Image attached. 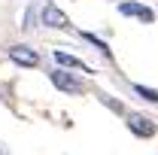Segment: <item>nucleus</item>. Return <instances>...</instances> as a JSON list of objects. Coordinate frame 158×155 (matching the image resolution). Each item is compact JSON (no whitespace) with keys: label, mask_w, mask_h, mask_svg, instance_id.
I'll list each match as a JSON object with an SVG mask.
<instances>
[{"label":"nucleus","mask_w":158,"mask_h":155,"mask_svg":"<svg viewBox=\"0 0 158 155\" xmlns=\"http://www.w3.org/2000/svg\"><path fill=\"white\" fill-rule=\"evenodd\" d=\"M125 125H128V131L134 137H155L158 131V125H155V119H149V116H143V113H128L125 116Z\"/></svg>","instance_id":"f257e3e1"},{"label":"nucleus","mask_w":158,"mask_h":155,"mask_svg":"<svg viewBox=\"0 0 158 155\" xmlns=\"http://www.w3.org/2000/svg\"><path fill=\"white\" fill-rule=\"evenodd\" d=\"M49 82H52L58 91H67V94H82V91H85V82L76 79L73 73H67V70H52V73H49Z\"/></svg>","instance_id":"f03ea898"},{"label":"nucleus","mask_w":158,"mask_h":155,"mask_svg":"<svg viewBox=\"0 0 158 155\" xmlns=\"http://www.w3.org/2000/svg\"><path fill=\"white\" fill-rule=\"evenodd\" d=\"M6 55H9V61H15L19 67H37L40 64L37 49H31V46H9Z\"/></svg>","instance_id":"7ed1b4c3"},{"label":"nucleus","mask_w":158,"mask_h":155,"mask_svg":"<svg viewBox=\"0 0 158 155\" xmlns=\"http://www.w3.org/2000/svg\"><path fill=\"white\" fill-rule=\"evenodd\" d=\"M40 19H43V24H46V27H58V31H64V27H70V21H67V15L61 12V9L55 6V3H46V6H43V15H40Z\"/></svg>","instance_id":"20e7f679"},{"label":"nucleus","mask_w":158,"mask_h":155,"mask_svg":"<svg viewBox=\"0 0 158 155\" xmlns=\"http://www.w3.org/2000/svg\"><path fill=\"white\" fill-rule=\"evenodd\" d=\"M118 12H122V15H131V19H140V21H152V19H155V12H152L149 6L137 3V0H125V3H118Z\"/></svg>","instance_id":"39448f33"},{"label":"nucleus","mask_w":158,"mask_h":155,"mask_svg":"<svg viewBox=\"0 0 158 155\" xmlns=\"http://www.w3.org/2000/svg\"><path fill=\"white\" fill-rule=\"evenodd\" d=\"M52 58H55V64H58V67H70V70H82V73H91V67H88L85 61L73 58V55H67V52H61V49H55V52H52Z\"/></svg>","instance_id":"423d86ee"},{"label":"nucleus","mask_w":158,"mask_h":155,"mask_svg":"<svg viewBox=\"0 0 158 155\" xmlns=\"http://www.w3.org/2000/svg\"><path fill=\"white\" fill-rule=\"evenodd\" d=\"M134 91H137L143 100H149V103H158V91H155V88H146V85H134Z\"/></svg>","instance_id":"0eeeda50"},{"label":"nucleus","mask_w":158,"mask_h":155,"mask_svg":"<svg viewBox=\"0 0 158 155\" xmlns=\"http://www.w3.org/2000/svg\"><path fill=\"white\" fill-rule=\"evenodd\" d=\"M34 21H37L34 9H27V15H24V24H21V27H34Z\"/></svg>","instance_id":"6e6552de"},{"label":"nucleus","mask_w":158,"mask_h":155,"mask_svg":"<svg viewBox=\"0 0 158 155\" xmlns=\"http://www.w3.org/2000/svg\"><path fill=\"white\" fill-rule=\"evenodd\" d=\"M0 155H6V149H3V146H0Z\"/></svg>","instance_id":"1a4fd4ad"}]
</instances>
